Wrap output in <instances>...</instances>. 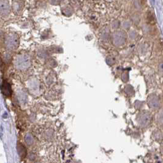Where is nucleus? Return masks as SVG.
I'll use <instances>...</instances> for the list:
<instances>
[{"label":"nucleus","instance_id":"1","mask_svg":"<svg viewBox=\"0 0 163 163\" xmlns=\"http://www.w3.org/2000/svg\"><path fill=\"white\" fill-rule=\"evenodd\" d=\"M0 88H1V90H2V93L5 96H6L7 97H9L11 96V94H12L11 87L7 81H4L3 82L2 84L1 87Z\"/></svg>","mask_w":163,"mask_h":163},{"label":"nucleus","instance_id":"2","mask_svg":"<svg viewBox=\"0 0 163 163\" xmlns=\"http://www.w3.org/2000/svg\"><path fill=\"white\" fill-rule=\"evenodd\" d=\"M17 151L19 156L21 158H24L26 156L27 151L25 147L21 143H18L17 144Z\"/></svg>","mask_w":163,"mask_h":163},{"label":"nucleus","instance_id":"3","mask_svg":"<svg viewBox=\"0 0 163 163\" xmlns=\"http://www.w3.org/2000/svg\"><path fill=\"white\" fill-rule=\"evenodd\" d=\"M2 60L1 58H0V66H1V65H2Z\"/></svg>","mask_w":163,"mask_h":163}]
</instances>
